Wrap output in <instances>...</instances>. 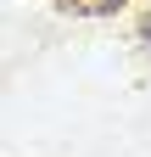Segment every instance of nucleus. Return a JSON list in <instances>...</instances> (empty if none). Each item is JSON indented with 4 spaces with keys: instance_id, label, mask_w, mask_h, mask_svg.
Listing matches in <instances>:
<instances>
[{
    "instance_id": "nucleus-1",
    "label": "nucleus",
    "mask_w": 151,
    "mask_h": 157,
    "mask_svg": "<svg viewBox=\"0 0 151 157\" xmlns=\"http://www.w3.org/2000/svg\"><path fill=\"white\" fill-rule=\"evenodd\" d=\"M123 0H84V11H95V17H106V11H118Z\"/></svg>"
},
{
    "instance_id": "nucleus-2",
    "label": "nucleus",
    "mask_w": 151,
    "mask_h": 157,
    "mask_svg": "<svg viewBox=\"0 0 151 157\" xmlns=\"http://www.w3.org/2000/svg\"><path fill=\"white\" fill-rule=\"evenodd\" d=\"M140 39H145V45H151V11L140 17Z\"/></svg>"
}]
</instances>
